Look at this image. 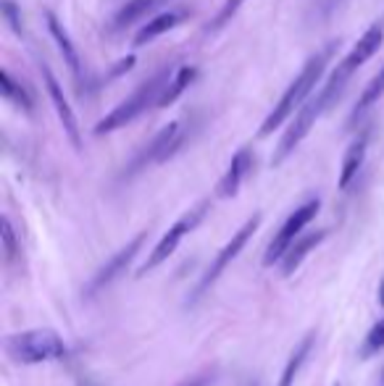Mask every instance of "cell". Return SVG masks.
I'll return each mask as SVG.
<instances>
[{
    "label": "cell",
    "instance_id": "cell-13",
    "mask_svg": "<svg viewBox=\"0 0 384 386\" xmlns=\"http://www.w3.org/2000/svg\"><path fill=\"white\" fill-rule=\"evenodd\" d=\"M250 168H253V153H250V147H242V150H237L235 158H232V163H229L227 173L221 176V181H218V198H235L237 192H240V187H242L245 176L250 173Z\"/></svg>",
    "mask_w": 384,
    "mask_h": 386
},
{
    "label": "cell",
    "instance_id": "cell-11",
    "mask_svg": "<svg viewBox=\"0 0 384 386\" xmlns=\"http://www.w3.org/2000/svg\"><path fill=\"white\" fill-rule=\"evenodd\" d=\"M40 74H43L45 90H48V97H50L53 108H55L58 119H61L66 137H69V142L74 145V150H82V134H79L77 116H74V111H71V105H69V100H66V95H63L61 82L55 79V74L50 71V66H48V63H40Z\"/></svg>",
    "mask_w": 384,
    "mask_h": 386
},
{
    "label": "cell",
    "instance_id": "cell-1",
    "mask_svg": "<svg viewBox=\"0 0 384 386\" xmlns=\"http://www.w3.org/2000/svg\"><path fill=\"white\" fill-rule=\"evenodd\" d=\"M334 50H337V43H329L326 48H321L316 55H311V58L306 60V66H303L300 74L292 79V85H289L287 92L279 97V103L274 105V111L263 119L261 129H258V137H269L274 129H279L292 113H297L303 105H306V97L314 92V87L319 85V79H321L324 69L329 66Z\"/></svg>",
    "mask_w": 384,
    "mask_h": 386
},
{
    "label": "cell",
    "instance_id": "cell-28",
    "mask_svg": "<svg viewBox=\"0 0 384 386\" xmlns=\"http://www.w3.org/2000/svg\"><path fill=\"white\" fill-rule=\"evenodd\" d=\"M379 305L384 308V279H382V284H379Z\"/></svg>",
    "mask_w": 384,
    "mask_h": 386
},
{
    "label": "cell",
    "instance_id": "cell-29",
    "mask_svg": "<svg viewBox=\"0 0 384 386\" xmlns=\"http://www.w3.org/2000/svg\"><path fill=\"white\" fill-rule=\"evenodd\" d=\"M382 386H384V370H382Z\"/></svg>",
    "mask_w": 384,
    "mask_h": 386
},
{
    "label": "cell",
    "instance_id": "cell-10",
    "mask_svg": "<svg viewBox=\"0 0 384 386\" xmlns=\"http://www.w3.org/2000/svg\"><path fill=\"white\" fill-rule=\"evenodd\" d=\"M145 240H148V232H140L134 240H129L127 245H124L119 252H116L108 263H103V266L97 268V274L90 279L87 289H85V297H95V294H100L105 289V286H111V284L119 279V276L127 271V268L132 266V260L137 257V252L142 250V245H145Z\"/></svg>",
    "mask_w": 384,
    "mask_h": 386
},
{
    "label": "cell",
    "instance_id": "cell-20",
    "mask_svg": "<svg viewBox=\"0 0 384 386\" xmlns=\"http://www.w3.org/2000/svg\"><path fill=\"white\" fill-rule=\"evenodd\" d=\"M195 79H198V69H195V66H182V69L174 74V79L169 82L166 90H164V95H161L158 105H161V108H164V105H171L176 97H179V95H182L184 90L192 85V82H195Z\"/></svg>",
    "mask_w": 384,
    "mask_h": 386
},
{
    "label": "cell",
    "instance_id": "cell-18",
    "mask_svg": "<svg viewBox=\"0 0 384 386\" xmlns=\"http://www.w3.org/2000/svg\"><path fill=\"white\" fill-rule=\"evenodd\" d=\"M179 21H182V14H174V11H169V14H161V16L150 18L148 24L142 26L140 32L134 35V48H142V45H148L150 40L166 35L169 29H174Z\"/></svg>",
    "mask_w": 384,
    "mask_h": 386
},
{
    "label": "cell",
    "instance_id": "cell-24",
    "mask_svg": "<svg viewBox=\"0 0 384 386\" xmlns=\"http://www.w3.org/2000/svg\"><path fill=\"white\" fill-rule=\"evenodd\" d=\"M242 3H245V0H227V3L221 6V11L216 14V18H213V24L208 26V32H216V29H221L224 24H229V18L240 11V6H242Z\"/></svg>",
    "mask_w": 384,
    "mask_h": 386
},
{
    "label": "cell",
    "instance_id": "cell-7",
    "mask_svg": "<svg viewBox=\"0 0 384 386\" xmlns=\"http://www.w3.org/2000/svg\"><path fill=\"white\" fill-rule=\"evenodd\" d=\"M208 208H210V203L208 200H203L201 205H195L192 210H187V213L179 218V221L169 229L161 240H158V245L153 247V252L148 255V260H145V266L140 268V276H145L148 271H153V268H158L161 263H166L169 257L174 255V250L179 247V242L184 240V234H190L198 223L206 218V213H208Z\"/></svg>",
    "mask_w": 384,
    "mask_h": 386
},
{
    "label": "cell",
    "instance_id": "cell-5",
    "mask_svg": "<svg viewBox=\"0 0 384 386\" xmlns=\"http://www.w3.org/2000/svg\"><path fill=\"white\" fill-rule=\"evenodd\" d=\"M258 226H261V213L250 215L247 221L237 229V234L232 237V240L224 245V247L218 250V255L213 257V263L208 266V271L203 274L201 284H198V289H195V294H192V300H198V297H203V294L208 292L210 286L224 276V271H227L229 266H232V260H237V255L245 250V245L250 242V237H253L255 232H258Z\"/></svg>",
    "mask_w": 384,
    "mask_h": 386
},
{
    "label": "cell",
    "instance_id": "cell-25",
    "mask_svg": "<svg viewBox=\"0 0 384 386\" xmlns=\"http://www.w3.org/2000/svg\"><path fill=\"white\" fill-rule=\"evenodd\" d=\"M3 16H6V21L11 24V29L16 32V35H21L24 32V26H21V14H18L16 3L14 0H3Z\"/></svg>",
    "mask_w": 384,
    "mask_h": 386
},
{
    "label": "cell",
    "instance_id": "cell-21",
    "mask_svg": "<svg viewBox=\"0 0 384 386\" xmlns=\"http://www.w3.org/2000/svg\"><path fill=\"white\" fill-rule=\"evenodd\" d=\"M0 85H3V87H0V92H3V97H6V100H11V103L16 105V108H21L24 113L32 111V97L26 95L24 87L18 85L9 71H3V74H0Z\"/></svg>",
    "mask_w": 384,
    "mask_h": 386
},
{
    "label": "cell",
    "instance_id": "cell-3",
    "mask_svg": "<svg viewBox=\"0 0 384 386\" xmlns=\"http://www.w3.org/2000/svg\"><path fill=\"white\" fill-rule=\"evenodd\" d=\"M169 69H161L158 74H153V77L148 79V82H142L134 92L124 100V103H119L114 108V111L108 113L105 119L97 121L95 127V134L97 137H103V134H111V132H116V129L127 127L129 121H134L140 113H145L148 108H153V105H158V100H161V95H164V90L169 87Z\"/></svg>",
    "mask_w": 384,
    "mask_h": 386
},
{
    "label": "cell",
    "instance_id": "cell-14",
    "mask_svg": "<svg viewBox=\"0 0 384 386\" xmlns=\"http://www.w3.org/2000/svg\"><path fill=\"white\" fill-rule=\"evenodd\" d=\"M326 240V229H319V232H308V234H300L292 245H289V250L284 252V257H282V276L287 279V276H292L300 268V263L306 260L311 252H314L321 242Z\"/></svg>",
    "mask_w": 384,
    "mask_h": 386
},
{
    "label": "cell",
    "instance_id": "cell-9",
    "mask_svg": "<svg viewBox=\"0 0 384 386\" xmlns=\"http://www.w3.org/2000/svg\"><path fill=\"white\" fill-rule=\"evenodd\" d=\"M182 145H184L182 121H171L169 127H164L156 137L150 139L148 147H142L140 153L134 155V161L129 163V173L142 171V168L150 163H164V161H169Z\"/></svg>",
    "mask_w": 384,
    "mask_h": 386
},
{
    "label": "cell",
    "instance_id": "cell-26",
    "mask_svg": "<svg viewBox=\"0 0 384 386\" xmlns=\"http://www.w3.org/2000/svg\"><path fill=\"white\" fill-rule=\"evenodd\" d=\"M213 378H216V370H203V373H198V376L182 381L179 386H210L213 384Z\"/></svg>",
    "mask_w": 384,
    "mask_h": 386
},
{
    "label": "cell",
    "instance_id": "cell-6",
    "mask_svg": "<svg viewBox=\"0 0 384 386\" xmlns=\"http://www.w3.org/2000/svg\"><path fill=\"white\" fill-rule=\"evenodd\" d=\"M319 210H321V203L316 198L303 203L300 208H295V210L287 215V221L279 226V232L274 234V240H271V245L266 247V252H263V266L266 268L277 266L282 257H284V252L289 250V245H292V242L300 237V232L319 215Z\"/></svg>",
    "mask_w": 384,
    "mask_h": 386
},
{
    "label": "cell",
    "instance_id": "cell-12",
    "mask_svg": "<svg viewBox=\"0 0 384 386\" xmlns=\"http://www.w3.org/2000/svg\"><path fill=\"white\" fill-rule=\"evenodd\" d=\"M45 21H48V29H50L53 40H55V45H58V53H61L63 63L69 66L74 82H77V85H82V58H79L77 45L71 43L69 32L63 29V24L58 21V16H55L53 11H45Z\"/></svg>",
    "mask_w": 384,
    "mask_h": 386
},
{
    "label": "cell",
    "instance_id": "cell-30",
    "mask_svg": "<svg viewBox=\"0 0 384 386\" xmlns=\"http://www.w3.org/2000/svg\"><path fill=\"white\" fill-rule=\"evenodd\" d=\"M334 386H340V384H334Z\"/></svg>",
    "mask_w": 384,
    "mask_h": 386
},
{
    "label": "cell",
    "instance_id": "cell-8",
    "mask_svg": "<svg viewBox=\"0 0 384 386\" xmlns=\"http://www.w3.org/2000/svg\"><path fill=\"white\" fill-rule=\"evenodd\" d=\"M321 113H326V105H324L321 97L316 95L314 100H308V103L295 113V119H292L289 129L284 132V134H282L279 145H277V153H274V158H271V166H282L289 158V155L295 153L297 145H300V142L308 137V132L314 129L316 119H319Z\"/></svg>",
    "mask_w": 384,
    "mask_h": 386
},
{
    "label": "cell",
    "instance_id": "cell-2",
    "mask_svg": "<svg viewBox=\"0 0 384 386\" xmlns=\"http://www.w3.org/2000/svg\"><path fill=\"white\" fill-rule=\"evenodd\" d=\"M382 43H384V16L368 26L366 32H363V37L353 45V50L337 63V69L332 71V77L326 79V85L321 87L319 97H321V103L326 105V111L337 103V97L345 92V85L350 82V77H353V74H356V71H358L361 66L382 48Z\"/></svg>",
    "mask_w": 384,
    "mask_h": 386
},
{
    "label": "cell",
    "instance_id": "cell-22",
    "mask_svg": "<svg viewBox=\"0 0 384 386\" xmlns=\"http://www.w3.org/2000/svg\"><path fill=\"white\" fill-rule=\"evenodd\" d=\"M379 350H384V318L379 321V323H374V326L368 328L366 339H363V344H361V360L374 358Z\"/></svg>",
    "mask_w": 384,
    "mask_h": 386
},
{
    "label": "cell",
    "instance_id": "cell-27",
    "mask_svg": "<svg viewBox=\"0 0 384 386\" xmlns=\"http://www.w3.org/2000/svg\"><path fill=\"white\" fill-rule=\"evenodd\" d=\"M132 66H134V55H127L124 60H119V63H116V69L108 71V79L119 77V74H124V71H129Z\"/></svg>",
    "mask_w": 384,
    "mask_h": 386
},
{
    "label": "cell",
    "instance_id": "cell-4",
    "mask_svg": "<svg viewBox=\"0 0 384 386\" xmlns=\"http://www.w3.org/2000/svg\"><path fill=\"white\" fill-rule=\"evenodd\" d=\"M6 350L21 365H37V363L63 358L69 347L53 328H32V331H21V334H11L6 339Z\"/></svg>",
    "mask_w": 384,
    "mask_h": 386
},
{
    "label": "cell",
    "instance_id": "cell-23",
    "mask_svg": "<svg viewBox=\"0 0 384 386\" xmlns=\"http://www.w3.org/2000/svg\"><path fill=\"white\" fill-rule=\"evenodd\" d=\"M0 229H3V257H6V263H14L18 255V240H16V232H14V226H11L9 218H3L0 221Z\"/></svg>",
    "mask_w": 384,
    "mask_h": 386
},
{
    "label": "cell",
    "instance_id": "cell-17",
    "mask_svg": "<svg viewBox=\"0 0 384 386\" xmlns=\"http://www.w3.org/2000/svg\"><path fill=\"white\" fill-rule=\"evenodd\" d=\"M166 0H129L127 6H122V11L111 21V32H122L127 26H132L134 21H140L142 16H148L150 11H156L158 6H164Z\"/></svg>",
    "mask_w": 384,
    "mask_h": 386
},
{
    "label": "cell",
    "instance_id": "cell-15",
    "mask_svg": "<svg viewBox=\"0 0 384 386\" xmlns=\"http://www.w3.org/2000/svg\"><path fill=\"white\" fill-rule=\"evenodd\" d=\"M366 147H368V132H363L361 137H356L350 142V147L345 150V158H342V168H340V189H348L350 181L358 176L361 166H363V158H366Z\"/></svg>",
    "mask_w": 384,
    "mask_h": 386
},
{
    "label": "cell",
    "instance_id": "cell-16",
    "mask_svg": "<svg viewBox=\"0 0 384 386\" xmlns=\"http://www.w3.org/2000/svg\"><path fill=\"white\" fill-rule=\"evenodd\" d=\"M314 347H316V331H308V334L303 336V342L292 350V355H289V360H287V365H284V370H282L279 384L277 386H295V378L300 376V370H303L306 360L311 358Z\"/></svg>",
    "mask_w": 384,
    "mask_h": 386
},
{
    "label": "cell",
    "instance_id": "cell-19",
    "mask_svg": "<svg viewBox=\"0 0 384 386\" xmlns=\"http://www.w3.org/2000/svg\"><path fill=\"white\" fill-rule=\"evenodd\" d=\"M384 95V66L374 74V79L368 82L366 87H363V92H361L358 103H356V108H353V113H350V124H356V121H361L363 116H366V111L371 108V105L379 100Z\"/></svg>",
    "mask_w": 384,
    "mask_h": 386
}]
</instances>
